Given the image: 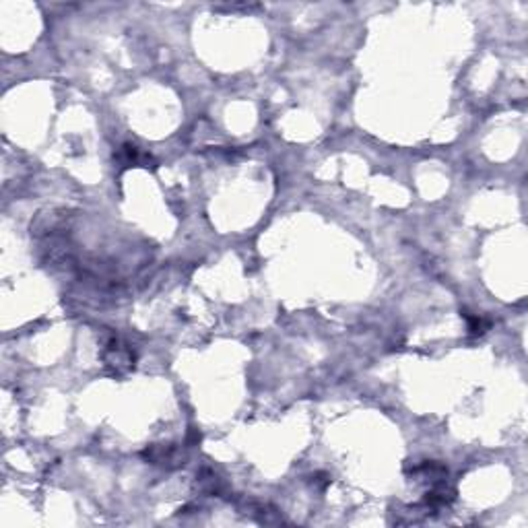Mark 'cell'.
I'll list each match as a JSON object with an SVG mask.
<instances>
[{"instance_id":"6da1fadb","label":"cell","mask_w":528,"mask_h":528,"mask_svg":"<svg viewBox=\"0 0 528 528\" xmlns=\"http://www.w3.org/2000/svg\"><path fill=\"white\" fill-rule=\"evenodd\" d=\"M102 359L114 376H124L135 367L137 355H135V351L130 349L128 343H124L118 336H110L104 345Z\"/></svg>"},{"instance_id":"7a4b0ae2","label":"cell","mask_w":528,"mask_h":528,"mask_svg":"<svg viewBox=\"0 0 528 528\" xmlns=\"http://www.w3.org/2000/svg\"><path fill=\"white\" fill-rule=\"evenodd\" d=\"M145 456L151 464H161V466H168V468L184 464L182 462L184 456H182L180 448H176V446H151L145 452Z\"/></svg>"},{"instance_id":"3957f363","label":"cell","mask_w":528,"mask_h":528,"mask_svg":"<svg viewBox=\"0 0 528 528\" xmlns=\"http://www.w3.org/2000/svg\"><path fill=\"white\" fill-rule=\"evenodd\" d=\"M118 161L124 168H130V165H145L151 161V157L143 155L139 151V147H135V145H122V149L118 151Z\"/></svg>"},{"instance_id":"277c9868","label":"cell","mask_w":528,"mask_h":528,"mask_svg":"<svg viewBox=\"0 0 528 528\" xmlns=\"http://www.w3.org/2000/svg\"><path fill=\"white\" fill-rule=\"evenodd\" d=\"M466 320H468V330H470V334H474V336L483 334V332L489 328V322H487L485 318H481V316H466Z\"/></svg>"}]
</instances>
